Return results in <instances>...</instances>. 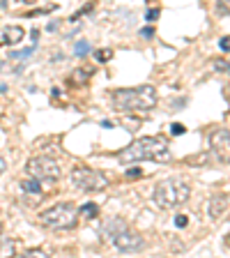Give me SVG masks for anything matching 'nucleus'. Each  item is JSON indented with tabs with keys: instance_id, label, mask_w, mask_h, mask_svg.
<instances>
[{
	"instance_id": "nucleus-5",
	"label": "nucleus",
	"mask_w": 230,
	"mask_h": 258,
	"mask_svg": "<svg viewBox=\"0 0 230 258\" xmlns=\"http://www.w3.org/2000/svg\"><path fill=\"white\" fill-rule=\"evenodd\" d=\"M25 171H28L30 178H35L39 182H55V180H60V175H62L60 164H58L53 157H46V155L32 157V159L25 164Z\"/></svg>"
},
{
	"instance_id": "nucleus-24",
	"label": "nucleus",
	"mask_w": 230,
	"mask_h": 258,
	"mask_svg": "<svg viewBox=\"0 0 230 258\" xmlns=\"http://www.w3.org/2000/svg\"><path fill=\"white\" fill-rule=\"evenodd\" d=\"M228 74H230V62H228Z\"/></svg>"
},
{
	"instance_id": "nucleus-1",
	"label": "nucleus",
	"mask_w": 230,
	"mask_h": 258,
	"mask_svg": "<svg viewBox=\"0 0 230 258\" xmlns=\"http://www.w3.org/2000/svg\"><path fill=\"white\" fill-rule=\"evenodd\" d=\"M138 161H157V164L170 161V148L166 143V138L161 136L138 138L136 143L127 145L120 152V164H138Z\"/></svg>"
},
{
	"instance_id": "nucleus-2",
	"label": "nucleus",
	"mask_w": 230,
	"mask_h": 258,
	"mask_svg": "<svg viewBox=\"0 0 230 258\" xmlns=\"http://www.w3.org/2000/svg\"><path fill=\"white\" fill-rule=\"evenodd\" d=\"M115 111L122 113H138V111H152L157 106V90L152 85H138V88H124V90H115L111 95Z\"/></svg>"
},
{
	"instance_id": "nucleus-18",
	"label": "nucleus",
	"mask_w": 230,
	"mask_h": 258,
	"mask_svg": "<svg viewBox=\"0 0 230 258\" xmlns=\"http://www.w3.org/2000/svg\"><path fill=\"white\" fill-rule=\"evenodd\" d=\"M186 224H189V219H186L184 214H177V217H175V226H177V228H184Z\"/></svg>"
},
{
	"instance_id": "nucleus-21",
	"label": "nucleus",
	"mask_w": 230,
	"mask_h": 258,
	"mask_svg": "<svg viewBox=\"0 0 230 258\" xmlns=\"http://www.w3.org/2000/svg\"><path fill=\"white\" fill-rule=\"evenodd\" d=\"M140 175H143L140 168H129V171H127V178H140Z\"/></svg>"
},
{
	"instance_id": "nucleus-3",
	"label": "nucleus",
	"mask_w": 230,
	"mask_h": 258,
	"mask_svg": "<svg viewBox=\"0 0 230 258\" xmlns=\"http://www.w3.org/2000/svg\"><path fill=\"white\" fill-rule=\"evenodd\" d=\"M189 196H191V187L184 180H163L154 189V203L161 210H177L186 205Z\"/></svg>"
},
{
	"instance_id": "nucleus-6",
	"label": "nucleus",
	"mask_w": 230,
	"mask_h": 258,
	"mask_svg": "<svg viewBox=\"0 0 230 258\" xmlns=\"http://www.w3.org/2000/svg\"><path fill=\"white\" fill-rule=\"evenodd\" d=\"M71 184L81 191H101L108 187V178L94 168L76 166L71 171Z\"/></svg>"
},
{
	"instance_id": "nucleus-20",
	"label": "nucleus",
	"mask_w": 230,
	"mask_h": 258,
	"mask_svg": "<svg viewBox=\"0 0 230 258\" xmlns=\"http://www.w3.org/2000/svg\"><path fill=\"white\" fill-rule=\"evenodd\" d=\"M219 46H221V51H226V53H230V37H223L221 42H219Z\"/></svg>"
},
{
	"instance_id": "nucleus-25",
	"label": "nucleus",
	"mask_w": 230,
	"mask_h": 258,
	"mask_svg": "<svg viewBox=\"0 0 230 258\" xmlns=\"http://www.w3.org/2000/svg\"><path fill=\"white\" fill-rule=\"evenodd\" d=\"M25 2H35V0H25Z\"/></svg>"
},
{
	"instance_id": "nucleus-15",
	"label": "nucleus",
	"mask_w": 230,
	"mask_h": 258,
	"mask_svg": "<svg viewBox=\"0 0 230 258\" xmlns=\"http://www.w3.org/2000/svg\"><path fill=\"white\" fill-rule=\"evenodd\" d=\"M88 51H90L88 42H76V55H88Z\"/></svg>"
},
{
	"instance_id": "nucleus-13",
	"label": "nucleus",
	"mask_w": 230,
	"mask_h": 258,
	"mask_svg": "<svg viewBox=\"0 0 230 258\" xmlns=\"http://www.w3.org/2000/svg\"><path fill=\"white\" fill-rule=\"evenodd\" d=\"M0 256H14V242L7 237H0Z\"/></svg>"
},
{
	"instance_id": "nucleus-12",
	"label": "nucleus",
	"mask_w": 230,
	"mask_h": 258,
	"mask_svg": "<svg viewBox=\"0 0 230 258\" xmlns=\"http://www.w3.org/2000/svg\"><path fill=\"white\" fill-rule=\"evenodd\" d=\"M21 187H23V191H28V194H42V182H39V180H35V178H30V180H23Z\"/></svg>"
},
{
	"instance_id": "nucleus-26",
	"label": "nucleus",
	"mask_w": 230,
	"mask_h": 258,
	"mask_svg": "<svg viewBox=\"0 0 230 258\" xmlns=\"http://www.w3.org/2000/svg\"><path fill=\"white\" fill-rule=\"evenodd\" d=\"M0 233H2V224H0Z\"/></svg>"
},
{
	"instance_id": "nucleus-27",
	"label": "nucleus",
	"mask_w": 230,
	"mask_h": 258,
	"mask_svg": "<svg viewBox=\"0 0 230 258\" xmlns=\"http://www.w3.org/2000/svg\"><path fill=\"white\" fill-rule=\"evenodd\" d=\"M0 118H2V111H0Z\"/></svg>"
},
{
	"instance_id": "nucleus-14",
	"label": "nucleus",
	"mask_w": 230,
	"mask_h": 258,
	"mask_svg": "<svg viewBox=\"0 0 230 258\" xmlns=\"http://www.w3.org/2000/svg\"><path fill=\"white\" fill-rule=\"evenodd\" d=\"M111 58H113V51H111V49H104V51H97V60H99V62H108Z\"/></svg>"
},
{
	"instance_id": "nucleus-17",
	"label": "nucleus",
	"mask_w": 230,
	"mask_h": 258,
	"mask_svg": "<svg viewBox=\"0 0 230 258\" xmlns=\"http://www.w3.org/2000/svg\"><path fill=\"white\" fill-rule=\"evenodd\" d=\"M186 129H184V125H170V134L173 136H180V134H184Z\"/></svg>"
},
{
	"instance_id": "nucleus-19",
	"label": "nucleus",
	"mask_w": 230,
	"mask_h": 258,
	"mask_svg": "<svg viewBox=\"0 0 230 258\" xmlns=\"http://www.w3.org/2000/svg\"><path fill=\"white\" fill-rule=\"evenodd\" d=\"M145 19L147 21H157V19H159V9H147Z\"/></svg>"
},
{
	"instance_id": "nucleus-8",
	"label": "nucleus",
	"mask_w": 230,
	"mask_h": 258,
	"mask_svg": "<svg viewBox=\"0 0 230 258\" xmlns=\"http://www.w3.org/2000/svg\"><path fill=\"white\" fill-rule=\"evenodd\" d=\"M209 148L214 152V157L221 164H230V131L228 129H216L209 136Z\"/></svg>"
},
{
	"instance_id": "nucleus-16",
	"label": "nucleus",
	"mask_w": 230,
	"mask_h": 258,
	"mask_svg": "<svg viewBox=\"0 0 230 258\" xmlns=\"http://www.w3.org/2000/svg\"><path fill=\"white\" fill-rule=\"evenodd\" d=\"M92 69H76V74H74V81H85L88 76H90Z\"/></svg>"
},
{
	"instance_id": "nucleus-9",
	"label": "nucleus",
	"mask_w": 230,
	"mask_h": 258,
	"mask_svg": "<svg viewBox=\"0 0 230 258\" xmlns=\"http://www.w3.org/2000/svg\"><path fill=\"white\" fill-rule=\"evenodd\" d=\"M226 207H228V198L219 194V196H212L209 198V205H207V212H209V219H219L223 212H226Z\"/></svg>"
},
{
	"instance_id": "nucleus-10",
	"label": "nucleus",
	"mask_w": 230,
	"mask_h": 258,
	"mask_svg": "<svg viewBox=\"0 0 230 258\" xmlns=\"http://www.w3.org/2000/svg\"><path fill=\"white\" fill-rule=\"evenodd\" d=\"M2 35H5V37H2V42H5V44H19L25 32H23L21 26H9L7 30L2 32Z\"/></svg>"
},
{
	"instance_id": "nucleus-11",
	"label": "nucleus",
	"mask_w": 230,
	"mask_h": 258,
	"mask_svg": "<svg viewBox=\"0 0 230 258\" xmlns=\"http://www.w3.org/2000/svg\"><path fill=\"white\" fill-rule=\"evenodd\" d=\"M78 214L83 217V219H97V214H99V207L94 203H85L81 210H78Z\"/></svg>"
},
{
	"instance_id": "nucleus-22",
	"label": "nucleus",
	"mask_w": 230,
	"mask_h": 258,
	"mask_svg": "<svg viewBox=\"0 0 230 258\" xmlns=\"http://www.w3.org/2000/svg\"><path fill=\"white\" fill-rule=\"evenodd\" d=\"M140 35H143L145 39H150L154 35V30H152V28H143V30H140Z\"/></svg>"
},
{
	"instance_id": "nucleus-4",
	"label": "nucleus",
	"mask_w": 230,
	"mask_h": 258,
	"mask_svg": "<svg viewBox=\"0 0 230 258\" xmlns=\"http://www.w3.org/2000/svg\"><path fill=\"white\" fill-rule=\"evenodd\" d=\"M39 224L51 231H71L78 224V212L71 203H55L39 214Z\"/></svg>"
},
{
	"instance_id": "nucleus-23",
	"label": "nucleus",
	"mask_w": 230,
	"mask_h": 258,
	"mask_svg": "<svg viewBox=\"0 0 230 258\" xmlns=\"http://www.w3.org/2000/svg\"><path fill=\"white\" fill-rule=\"evenodd\" d=\"M5 168H7V164H5V159H2V157H0V175L5 173Z\"/></svg>"
},
{
	"instance_id": "nucleus-7",
	"label": "nucleus",
	"mask_w": 230,
	"mask_h": 258,
	"mask_svg": "<svg viewBox=\"0 0 230 258\" xmlns=\"http://www.w3.org/2000/svg\"><path fill=\"white\" fill-rule=\"evenodd\" d=\"M113 247L117 251H124V254H134V251H140L145 247V240L129 228H122L113 235Z\"/></svg>"
}]
</instances>
